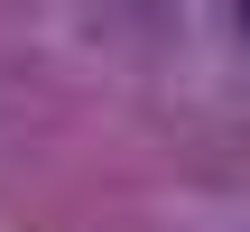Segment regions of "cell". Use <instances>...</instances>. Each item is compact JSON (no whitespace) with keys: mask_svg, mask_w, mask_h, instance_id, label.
Returning <instances> with one entry per match:
<instances>
[{"mask_svg":"<svg viewBox=\"0 0 250 232\" xmlns=\"http://www.w3.org/2000/svg\"><path fill=\"white\" fill-rule=\"evenodd\" d=\"M232 19H241V37H250V0H232Z\"/></svg>","mask_w":250,"mask_h":232,"instance_id":"obj_1","label":"cell"}]
</instances>
